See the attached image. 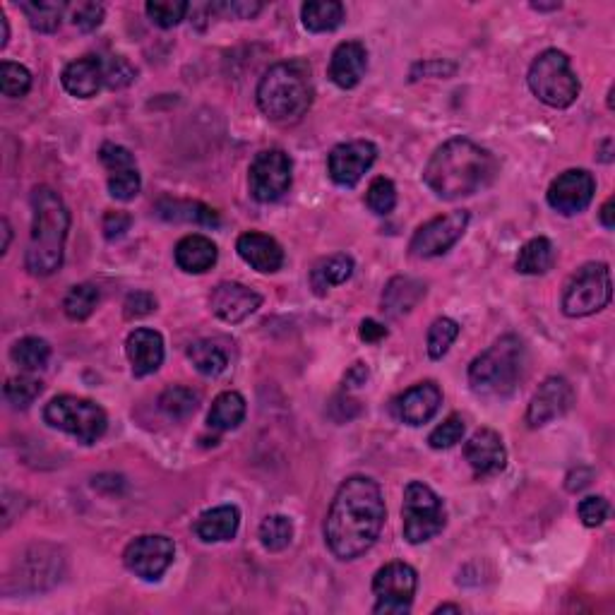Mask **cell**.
Returning <instances> with one entry per match:
<instances>
[{
  "label": "cell",
  "instance_id": "cell-1",
  "mask_svg": "<svg viewBox=\"0 0 615 615\" xmlns=\"http://www.w3.org/2000/svg\"><path fill=\"white\" fill-rule=\"evenodd\" d=\"M387 510L380 486L368 476H351L339 486L325 519V541L334 558L356 560L378 541Z\"/></svg>",
  "mask_w": 615,
  "mask_h": 615
},
{
  "label": "cell",
  "instance_id": "cell-2",
  "mask_svg": "<svg viewBox=\"0 0 615 615\" xmlns=\"http://www.w3.org/2000/svg\"><path fill=\"white\" fill-rule=\"evenodd\" d=\"M495 173L498 159L486 147L476 145L469 137H452L428 159L423 181L443 200H462L488 188Z\"/></svg>",
  "mask_w": 615,
  "mask_h": 615
},
{
  "label": "cell",
  "instance_id": "cell-3",
  "mask_svg": "<svg viewBox=\"0 0 615 615\" xmlns=\"http://www.w3.org/2000/svg\"><path fill=\"white\" fill-rule=\"evenodd\" d=\"M32 236L25 265L34 277H49L61 270L65 241L70 231V212L65 207L63 197L49 185H39L32 193Z\"/></svg>",
  "mask_w": 615,
  "mask_h": 615
},
{
  "label": "cell",
  "instance_id": "cell-4",
  "mask_svg": "<svg viewBox=\"0 0 615 615\" xmlns=\"http://www.w3.org/2000/svg\"><path fill=\"white\" fill-rule=\"evenodd\" d=\"M313 70L306 61L274 63L258 85V106L274 123H291L313 106Z\"/></svg>",
  "mask_w": 615,
  "mask_h": 615
},
{
  "label": "cell",
  "instance_id": "cell-5",
  "mask_svg": "<svg viewBox=\"0 0 615 615\" xmlns=\"http://www.w3.org/2000/svg\"><path fill=\"white\" fill-rule=\"evenodd\" d=\"M527 368V346L515 334H505L469 366V385L483 399H505L517 390Z\"/></svg>",
  "mask_w": 615,
  "mask_h": 615
},
{
  "label": "cell",
  "instance_id": "cell-6",
  "mask_svg": "<svg viewBox=\"0 0 615 615\" xmlns=\"http://www.w3.org/2000/svg\"><path fill=\"white\" fill-rule=\"evenodd\" d=\"M527 82L534 97L553 109H567L575 104L582 89L570 58L558 49H548L534 58Z\"/></svg>",
  "mask_w": 615,
  "mask_h": 615
},
{
  "label": "cell",
  "instance_id": "cell-7",
  "mask_svg": "<svg viewBox=\"0 0 615 615\" xmlns=\"http://www.w3.org/2000/svg\"><path fill=\"white\" fill-rule=\"evenodd\" d=\"M44 419L51 428L73 435L77 443L94 445L109 428V416L97 402L75 394H61L44 409Z\"/></svg>",
  "mask_w": 615,
  "mask_h": 615
},
{
  "label": "cell",
  "instance_id": "cell-8",
  "mask_svg": "<svg viewBox=\"0 0 615 615\" xmlns=\"http://www.w3.org/2000/svg\"><path fill=\"white\" fill-rule=\"evenodd\" d=\"M404 539L409 543H426L435 539L447 524V510L443 498L431 486L411 481L404 488Z\"/></svg>",
  "mask_w": 615,
  "mask_h": 615
},
{
  "label": "cell",
  "instance_id": "cell-9",
  "mask_svg": "<svg viewBox=\"0 0 615 615\" xmlns=\"http://www.w3.org/2000/svg\"><path fill=\"white\" fill-rule=\"evenodd\" d=\"M613 282L606 262H587L565 286L563 313L567 318H587L611 303Z\"/></svg>",
  "mask_w": 615,
  "mask_h": 615
},
{
  "label": "cell",
  "instance_id": "cell-10",
  "mask_svg": "<svg viewBox=\"0 0 615 615\" xmlns=\"http://www.w3.org/2000/svg\"><path fill=\"white\" fill-rule=\"evenodd\" d=\"M416 587H419V575L411 565L406 563H387L380 567L373 577V594L378 615H404L411 611Z\"/></svg>",
  "mask_w": 615,
  "mask_h": 615
},
{
  "label": "cell",
  "instance_id": "cell-11",
  "mask_svg": "<svg viewBox=\"0 0 615 615\" xmlns=\"http://www.w3.org/2000/svg\"><path fill=\"white\" fill-rule=\"evenodd\" d=\"M291 157L284 149H262L248 171L250 195L262 205L282 200L291 188Z\"/></svg>",
  "mask_w": 615,
  "mask_h": 615
},
{
  "label": "cell",
  "instance_id": "cell-12",
  "mask_svg": "<svg viewBox=\"0 0 615 615\" xmlns=\"http://www.w3.org/2000/svg\"><path fill=\"white\" fill-rule=\"evenodd\" d=\"M469 226V212L457 210L443 217H435L428 224H423L411 238L409 250L414 258H440L445 255L452 246H457L462 241L464 231Z\"/></svg>",
  "mask_w": 615,
  "mask_h": 615
},
{
  "label": "cell",
  "instance_id": "cell-13",
  "mask_svg": "<svg viewBox=\"0 0 615 615\" xmlns=\"http://www.w3.org/2000/svg\"><path fill=\"white\" fill-rule=\"evenodd\" d=\"M173 558H176V546H173L169 536L161 534L137 536L123 551L125 567L145 582H157L169 570Z\"/></svg>",
  "mask_w": 615,
  "mask_h": 615
},
{
  "label": "cell",
  "instance_id": "cell-14",
  "mask_svg": "<svg viewBox=\"0 0 615 615\" xmlns=\"http://www.w3.org/2000/svg\"><path fill=\"white\" fill-rule=\"evenodd\" d=\"M378 159V147L370 140H351L342 142L330 152L327 159V171L330 178L342 188H354L361 181L363 173Z\"/></svg>",
  "mask_w": 615,
  "mask_h": 615
},
{
  "label": "cell",
  "instance_id": "cell-15",
  "mask_svg": "<svg viewBox=\"0 0 615 615\" xmlns=\"http://www.w3.org/2000/svg\"><path fill=\"white\" fill-rule=\"evenodd\" d=\"M596 193V181L589 171L570 169L560 173L548 188V205L555 212L572 217V214L584 212L591 205Z\"/></svg>",
  "mask_w": 615,
  "mask_h": 615
},
{
  "label": "cell",
  "instance_id": "cell-16",
  "mask_svg": "<svg viewBox=\"0 0 615 615\" xmlns=\"http://www.w3.org/2000/svg\"><path fill=\"white\" fill-rule=\"evenodd\" d=\"M575 404V390L565 378H546L541 382V387L531 397L529 409H527V423L529 428H541L548 423L565 416L567 411Z\"/></svg>",
  "mask_w": 615,
  "mask_h": 615
},
{
  "label": "cell",
  "instance_id": "cell-17",
  "mask_svg": "<svg viewBox=\"0 0 615 615\" xmlns=\"http://www.w3.org/2000/svg\"><path fill=\"white\" fill-rule=\"evenodd\" d=\"M99 159L101 164L106 166V171H109L111 197H116V200L121 202L133 200L142 188V178L135 166L133 152L121 145H113V142H106V145H101L99 149Z\"/></svg>",
  "mask_w": 615,
  "mask_h": 615
},
{
  "label": "cell",
  "instance_id": "cell-18",
  "mask_svg": "<svg viewBox=\"0 0 615 615\" xmlns=\"http://www.w3.org/2000/svg\"><path fill=\"white\" fill-rule=\"evenodd\" d=\"M464 457H467L471 471L476 479H488V476L500 474L507 467V450L500 433L493 428H479L464 445Z\"/></svg>",
  "mask_w": 615,
  "mask_h": 615
},
{
  "label": "cell",
  "instance_id": "cell-19",
  "mask_svg": "<svg viewBox=\"0 0 615 615\" xmlns=\"http://www.w3.org/2000/svg\"><path fill=\"white\" fill-rule=\"evenodd\" d=\"M262 306V296L258 291L248 289L246 284L238 282H222L212 289L210 308L219 320L238 325Z\"/></svg>",
  "mask_w": 615,
  "mask_h": 615
},
{
  "label": "cell",
  "instance_id": "cell-20",
  "mask_svg": "<svg viewBox=\"0 0 615 615\" xmlns=\"http://www.w3.org/2000/svg\"><path fill=\"white\" fill-rule=\"evenodd\" d=\"M440 404H443V390L433 380H426L399 394L394 399L392 411L406 426H423L438 414Z\"/></svg>",
  "mask_w": 615,
  "mask_h": 615
},
{
  "label": "cell",
  "instance_id": "cell-21",
  "mask_svg": "<svg viewBox=\"0 0 615 615\" xmlns=\"http://www.w3.org/2000/svg\"><path fill=\"white\" fill-rule=\"evenodd\" d=\"M125 354H128L135 378H147V375L157 373L161 363H164V337L157 330L137 327L128 334Z\"/></svg>",
  "mask_w": 615,
  "mask_h": 615
},
{
  "label": "cell",
  "instance_id": "cell-22",
  "mask_svg": "<svg viewBox=\"0 0 615 615\" xmlns=\"http://www.w3.org/2000/svg\"><path fill=\"white\" fill-rule=\"evenodd\" d=\"M236 250L243 258V262H248L253 270H258L262 274L279 272L284 265L282 246H279L272 236L260 234V231H246V234L238 238Z\"/></svg>",
  "mask_w": 615,
  "mask_h": 615
},
{
  "label": "cell",
  "instance_id": "cell-23",
  "mask_svg": "<svg viewBox=\"0 0 615 615\" xmlns=\"http://www.w3.org/2000/svg\"><path fill=\"white\" fill-rule=\"evenodd\" d=\"M368 68V51L361 41H344L332 53L330 80L342 89H354Z\"/></svg>",
  "mask_w": 615,
  "mask_h": 615
},
{
  "label": "cell",
  "instance_id": "cell-24",
  "mask_svg": "<svg viewBox=\"0 0 615 615\" xmlns=\"http://www.w3.org/2000/svg\"><path fill=\"white\" fill-rule=\"evenodd\" d=\"M61 80L65 92L73 94L77 99L97 97L101 85H106L104 61H99L97 56L77 58V61L65 65Z\"/></svg>",
  "mask_w": 615,
  "mask_h": 615
},
{
  "label": "cell",
  "instance_id": "cell-25",
  "mask_svg": "<svg viewBox=\"0 0 615 615\" xmlns=\"http://www.w3.org/2000/svg\"><path fill=\"white\" fill-rule=\"evenodd\" d=\"M241 527V512L236 505H219L212 510L202 512L195 519V534L197 539L205 543H219V541H231L238 534Z\"/></svg>",
  "mask_w": 615,
  "mask_h": 615
},
{
  "label": "cell",
  "instance_id": "cell-26",
  "mask_svg": "<svg viewBox=\"0 0 615 615\" xmlns=\"http://www.w3.org/2000/svg\"><path fill=\"white\" fill-rule=\"evenodd\" d=\"M173 258H176V265L181 267L183 272L205 274L207 270H212L214 262H217L219 250L212 243V238L202 234H190L183 236L181 241L176 243Z\"/></svg>",
  "mask_w": 615,
  "mask_h": 615
},
{
  "label": "cell",
  "instance_id": "cell-27",
  "mask_svg": "<svg viewBox=\"0 0 615 615\" xmlns=\"http://www.w3.org/2000/svg\"><path fill=\"white\" fill-rule=\"evenodd\" d=\"M426 298V284L414 277H394L382 291V310L390 318H402L411 313Z\"/></svg>",
  "mask_w": 615,
  "mask_h": 615
},
{
  "label": "cell",
  "instance_id": "cell-28",
  "mask_svg": "<svg viewBox=\"0 0 615 615\" xmlns=\"http://www.w3.org/2000/svg\"><path fill=\"white\" fill-rule=\"evenodd\" d=\"M354 258L346 253L330 255V258H322L315 262V267L310 270V286L318 296H327V291L332 286H339L349 282L351 274H354Z\"/></svg>",
  "mask_w": 615,
  "mask_h": 615
},
{
  "label": "cell",
  "instance_id": "cell-29",
  "mask_svg": "<svg viewBox=\"0 0 615 615\" xmlns=\"http://www.w3.org/2000/svg\"><path fill=\"white\" fill-rule=\"evenodd\" d=\"M157 214L166 222H188V224H200V226H219V214L212 207L202 205V202H190V200H159Z\"/></svg>",
  "mask_w": 615,
  "mask_h": 615
},
{
  "label": "cell",
  "instance_id": "cell-30",
  "mask_svg": "<svg viewBox=\"0 0 615 615\" xmlns=\"http://www.w3.org/2000/svg\"><path fill=\"white\" fill-rule=\"evenodd\" d=\"M344 5L339 0H308L303 3L301 17L308 32H334L344 22Z\"/></svg>",
  "mask_w": 615,
  "mask_h": 615
},
{
  "label": "cell",
  "instance_id": "cell-31",
  "mask_svg": "<svg viewBox=\"0 0 615 615\" xmlns=\"http://www.w3.org/2000/svg\"><path fill=\"white\" fill-rule=\"evenodd\" d=\"M246 399H243V394L238 392H222L217 399L212 402L210 416H207V421H210V428L214 431H234L246 419Z\"/></svg>",
  "mask_w": 615,
  "mask_h": 615
},
{
  "label": "cell",
  "instance_id": "cell-32",
  "mask_svg": "<svg viewBox=\"0 0 615 615\" xmlns=\"http://www.w3.org/2000/svg\"><path fill=\"white\" fill-rule=\"evenodd\" d=\"M555 262V248L553 243L548 241V238H531L522 246L517 255V272L519 274H531V277H536V274H546L553 267Z\"/></svg>",
  "mask_w": 615,
  "mask_h": 615
},
{
  "label": "cell",
  "instance_id": "cell-33",
  "mask_svg": "<svg viewBox=\"0 0 615 615\" xmlns=\"http://www.w3.org/2000/svg\"><path fill=\"white\" fill-rule=\"evenodd\" d=\"M188 358L193 361L197 373L207 375V378H217L229 366V356L226 351L212 339H200L188 346Z\"/></svg>",
  "mask_w": 615,
  "mask_h": 615
},
{
  "label": "cell",
  "instance_id": "cell-34",
  "mask_svg": "<svg viewBox=\"0 0 615 615\" xmlns=\"http://www.w3.org/2000/svg\"><path fill=\"white\" fill-rule=\"evenodd\" d=\"M20 10L27 15L32 29H37L41 34H53L61 27L68 5L56 3V0H34V3H22Z\"/></svg>",
  "mask_w": 615,
  "mask_h": 615
},
{
  "label": "cell",
  "instance_id": "cell-35",
  "mask_svg": "<svg viewBox=\"0 0 615 615\" xmlns=\"http://www.w3.org/2000/svg\"><path fill=\"white\" fill-rule=\"evenodd\" d=\"M197 404H200V394L183 385L166 387L159 397V409L173 421L190 419L197 411Z\"/></svg>",
  "mask_w": 615,
  "mask_h": 615
},
{
  "label": "cell",
  "instance_id": "cell-36",
  "mask_svg": "<svg viewBox=\"0 0 615 615\" xmlns=\"http://www.w3.org/2000/svg\"><path fill=\"white\" fill-rule=\"evenodd\" d=\"M10 358L27 373H34V370L46 368L51 358V346L46 339L39 337H25L20 342H15L13 349H10Z\"/></svg>",
  "mask_w": 615,
  "mask_h": 615
},
{
  "label": "cell",
  "instance_id": "cell-37",
  "mask_svg": "<svg viewBox=\"0 0 615 615\" xmlns=\"http://www.w3.org/2000/svg\"><path fill=\"white\" fill-rule=\"evenodd\" d=\"M260 541L267 551L279 553L294 541V522L286 515H270L260 524Z\"/></svg>",
  "mask_w": 615,
  "mask_h": 615
},
{
  "label": "cell",
  "instance_id": "cell-38",
  "mask_svg": "<svg viewBox=\"0 0 615 615\" xmlns=\"http://www.w3.org/2000/svg\"><path fill=\"white\" fill-rule=\"evenodd\" d=\"M99 303V289L94 284H77L68 291L63 301V310L70 320L82 322L94 313Z\"/></svg>",
  "mask_w": 615,
  "mask_h": 615
},
{
  "label": "cell",
  "instance_id": "cell-39",
  "mask_svg": "<svg viewBox=\"0 0 615 615\" xmlns=\"http://www.w3.org/2000/svg\"><path fill=\"white\" fill-rule=\"evenodd\" d=\"M44 392V382L32 378V375H17L5 382L3 394L15 409H27L29 404H34L39 399V394Z\"/></svg>",
  "mask_w": 615,
  "mask_h": 615
},
{
  "label": "cell",
  "instance_id": "cell-40",
  "mask_svg": "<svg viewBox=\"0 0 615 615\" xmlns=\"http://www.w3.org/2000/svg\"><path fill=\"white\" fill-rule=\"evenodd\" d=\"M459 337V325L452 318H438L431 325V330H428L426 337V346H428V356L435 358H443L447 351H450V346L455 344V339Z\"/></svg>",
  "mask_w": 615,
  "mask_h": 615
},
{
  "label": "cell",
  "instance_id": "cell-41",
  "mask_svg": "<svg viewBox=\"0 0 615 615\" xmlns=\"http://www.w3.org/2000/svg\"><path fill=\"white\" fill-rule=\"evenodd\" d=\"M0 87H3L5 97L10 99L25 97L29 87H32V73H29L25 65L3 61L0 63Z\"/></svg>",
  "mask_w": 615,
  "mask_h": 615
},
{
  "label": "cell",
  "instance_id": "cell-42",
  "mask_svg": "<svg viewBox=\"0 0 615 615\" xmlns=\"http://www.w3.org/2000/svg\"><path fill=\"white\" fill-rule=\"evenodd\" d=\"M145 10L154 25L161 29H171L183 20L185 13L190 10V5L185 3V0H149Z\"/></svg>",
  "mask_w": 615,
  "mask_h": 615
},
{
  "label": "cell",
  "instance_id": "cell-43",
  "mask_svg": "<svg viewBox=\"0 0 615 615\" xmlns=\"http://www.w3.org/2000/svg\"><path fill=\"white\" fill-rule=\"evenodd\" d=\"M366 205L370 212L380 214V217H387V214L397 207V188H394V183L390 181V178H385V176L373 178V183L368 185Z\"/></svg>",
  "mask_w": 615,
  "mask_h": 615
},
{
  "label": "cell",
  "instance_id": "cell-44",
  "mask_svg": "<svg viewBox=\"0 0 615 615\" xmlns=\"http://www.w3.org/2000/svg\"><path fill=\"white\" fill-rule=\"evenodd\" d=\"M464 431H467V426H464L462 416L452 414L428 435V443H431L433 450H450L464 438Z\"/></svg>",
  "mask_w": 615,
  "mask_h": 615
},
{
  "label": "cell",
  "instance_id": "cell-45",
  "mask_svg": "<svg viewBox=\"0 0 615 615\" xmlns=\"http://www.w3.org/2000/svg\"><path fill=\"white\" fill-rule=\"evenodd\" d=\"M577 512L584 527L594 529L601 527V524L608 519V515H611V505H608V500L601 498V495H589V498H584L582 503H579Z\"/></svg>",
  "mask_w": 615,
  "mask_h": 615
},
{
  "label": "cell",
  "instance_id": "cell-46",
  "mask_svg": "<svg viewBox=\"0 0 615 615\" xmlns=\"http://www.w3.org/2000/svg\"><path fill=\"white\" fill-rule=\"evenodd\" d=\"M104 77L111 89H121L135 80V70L123 56H111V61L104 63Z\"/></svg>",
  "mask_w": 615,
  "mask_h": 615
},
{
  "label": "cell",
  "instance_id": "cell-47",
  "mask_svg": "<svg viewBox=\"0 0 615 615\" xmlns=\"http://www.w3.org/2000/svg\"><path fill=\"white\" fill-rule=\"evenodd\" d=\"M73 22L82 32H94L104 22V5L101 3H77L73 8Z\"/></svg>",
  "mask_w": 615,
  "mask_h": 615
},
{
  "label": "cell",
  "instance_id": "cell-48",
  "mask_svg": "<svg viewBox=\"0 0 615 615\" xmlns=\"http://www.w3.org/2000/svg\"><path fill=\"white\" fill-rule=\"evenodd\" d=\"M154 310H157V298L149 294V291H135V294H130L123 303V313L128 320L145 318V315L154 313Z\"/></svg>",
  "mask_w": 615,
  "mask_h": 615
},
{
  "label": "cell",
  "instance_id": "cell-49",
  "mask_svg": "<svg viewBox=\"0 0 615 615\" xmlns=\"http://www.w3.org/2000/svg\"><path fill=\"white\" fill-rule=\"evenodd\" d=\"M212 10L217 13H224L226 17H234V20H253L255 15L262 10V3H243V0H236V3H217L212 5Z\"/></svg>",
  "mask_w": 615,
  "mask_h": 615
},
{
  "label": "cell",
  "instance_id": "cell-50",
  "mask_svg": "<svg viewBox=\"0 0 615 615\" xmlns=\"http://www.w3.org/2000/svg\"><path fill=\"white\" fill-rule=\"evenodd\" d=\"M130 224H133V217L128 212H106L104 236L109 241H116V238H121L130 229Z\"/></svg>",
  "mask_w": 615,
  "mask_h": 615
},
{
  "label": "cell",
  "instance_id": "cell-51",
  "mask_svg": "<svg viewBox=\"0 0 615 615\" xmlns=\"http://www.w3.org/2000/svg\"><path fill=\"white\" fill-rule=\"evenodd\" d=\"M358 334H361V339L366 344H375V342H380V339L387 337V327L380 325L378 320H363Z\"/></svg>",
  "mask_w": 615,
  "mask_h": 615
},
{
  "label": "cell",
  "instance_id": "cell-52",
  "mask_svg": "<svg viewBox=\"0 0 615 615\" xmlns=\"http://www.w3.org/2000/svg\"><path fill=\"white\" fill-rule=\"evenodd\" d=\"M366 380H368V368L363 366V363H354V366H351V370L346 373V378H344V382L349 387L366 385Z\"/></svg>",
  "mask_w": 615,
  "mask_h": 615
},
{
  "label": "cell",
  "instance_id": "cell-53",
  "mask_svg": "<svg viewBox=\"0 0 615 615\" xmlns=\"http://www.w3.org/2000/svg\"><path fill=\"white\" fill-rule=\"evenodd\" d=\"M601 224L606 226L608 231L615 229V200L613 197H608L606 205L601 207Z\"/></svg>",
  "mask_w": 615,
  "mask_h": 615
},
{
  "label": "cell",
  "instance_id": "cell-54",
  "mask_svg": "<svg viewBox=\"0 0 615 615\" xmlns=\"http://www.w3.org/2000/svg\"><path fill=\"white\" fill-rule=\"evenodd\" d=\"M10 238H13V229H10L8 219H3V246H0V253H8Z\"/></svg>",
  "mask_w": 615,
  "mask_h": 615
},
{
  "label": "cell",
  "instance_id": "cell-55",
  "mask_svg": "<svg viewBox=\"0 0 615 615\" xmlns=\"http://www.w3.org/2000/svg\"><path fill=\"white\" fill-rule=\"evenodd\" d=\"M0 27H3V41H0V49H5L10 39V27H8V17H5L3 13H0Z\"/></svg>",
  "mask_w": 615,
  "mask_h": 615
},
{
  "label": "cell",
  "instance_id": "cell-56",
  "mask_svg": "<svg viewBox=\"0 0 615 615\" xmlns=\"http://www.w3.org/2000/svg\"><path fill=\"white\" fill-rule=\"evenodd\" d=\"M601 147H603L601 161H606V164H608V161H613V157H611V147H613V140H611V137H608V140H603V142H601Z\"/></svg>",
  "mask_w": 615,
  "mask_h": 615
},
{
  "label": "cell",
  "instance_id": "cell-57",
  "mask_svg": "<svg viewBox=\"0 0 615 615\" xmlns=\"http://www.w3.org/2000/svg\"><path fill=\"white\" fill-rule=\"evenodd\" d=\"M433 613H462V608H459V606H452V603H443V606L435 608Z\"/></svg>",
  "mask_w": 615,
  "mask_h": 615
}]
</instances>
